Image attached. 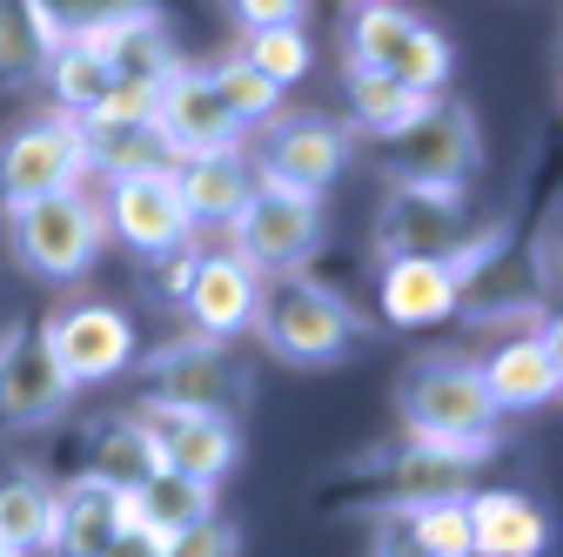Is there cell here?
<instances>
[{
    "label": "cell",
    "instance_id": "6da1fadb",
    "mask_svg": "<svg viewBox=\"0 0 563 557\" xmlns=\"http://www.w3.org/2000/svg\"><path fill=\"white\" fill-rule=\"evenodd\" d=\"M396 409H402V430L409 444H443L463 457H489L497 450V403H489L476 363L463 357H422L402 370L396 383Z\"/></svg>",
    "mask_w": 563,
    "mask_h": 557
},
{
    "label": "cell",
    "instance_id": "7a4b0ae2",
    "mask_svg": "<svg viewBox=\"0 0 563 557\" xmlns=\"http://www.w3.org/2000/svg\"><path fill=\"white\" fill-rule=\"evenodd\" d=\"M268 350L282 363L296 370H329L342 363V350L356 342V316H349L342 296H329L322 283H309V275H275V283L255 296V323H249Z\"/></svg>",
    "mask_w": 563,
    "mask_h": 557
},
{
    "label": "cell",
    "instance_id": "3957f363",
    "mask_svg": "<svg viewBox=\"0 0 563 557\" xmlns=\"http://www.w3.org/2000/svg\"><path fill=\"white\" fill-rule=\"evenodd\" d=\"M101 201L75 188H60V195H41L27 208H8V242L21 255L27 275H41V283H81V275L95 269L101 255Z\"/></svg>",
    "mask_w": 563,
    "mask_h": 557
},
{
    "label": "cell",
    "instance_id": "277c9868",
    "mask_svg": "<svg viewBox=\"0 0 563 557\" xmlns=\"http://www.w3.org/2000/svg\"><path fill=\"white\" fill-rule=\"evenodd\" d=\"M349 67L389 75L409 95H443L456 54H450V41L430 21H416L409 8H396V0H369V8L349 21Z\"/></svg>",
    "mask_w": 563,
    "mask_h": 557
},
{
    "label": "cell",
    "instance_id": "5b68a950",
    "mask_svg": "<svg viewBox=\"0 0 563 557\" xmlns=\"http://www.w3.org/2000/svg\"><path fill=\"white\" fill-rule=\"evenodd\" d=\"M389 142V175L396 182H430V188H463L483 162V142H476V114L450 95H430Z\"/></svg>",
    "mask_w": 563,
    "mask_h": 557
},
{
    "label": "cell",
    "instance_id": "8992f818",
    "mask_svg": "<svg viewBox=\"0 0 563 557\" xmlns=\"http://www.w3.org/2000/svg\"><path fill=\"white\" fill-rule=\"evenodd\" d=\"M141 383H148V403H162V409L235 416V409L249 403V370H242V357H229L222 342H208V336L162 342L155 357H141Z\"/></svg>",
    "mask_w": 563,
    "mask_h": 557
},
{
    "label": "cell",
    "instance_id": "52a82bcc",
    "mask_svg": "<svg viewBox=\"0 0 563 557\" xmlns=\"http://www.w3.org/2000/svg\"><path fill=\"white\" fill-rule=\"evenodd\" d=\"M229 236H235L229 255L249 262L255 275H296L316 255V242H322V208H316V195L255 182V195L242 201V216L229 222Z\"/></svg>",
    "mask_w": 563,
    "mask_h": 557
},
{
    "label": "cell",
    "instance_id": "ba28073f",
    "mask_svg": "<svg viewBox=\"0 0 563 557\" xmlns=\"http://www.w3.org/2000/svg\"><path fill=\"white\" fill-rule=\"evenodd\" d=\"M88 175V142L75 114H41L0 142V208H27L41 195H60Z\"/></svg>",
    "mask_w": 563,
    "mask_h": 557
},
{
    "label": "cell",
    "instance_id": "9c48e42d",
    "mask_svg": "<svg viewBox=\"0 0 563 557\" xmlns=\"http://www.w3.org/2000/svg\"><path fill=\"white\" fill-rule=\"evenodd\" d=\"M463 236H470V208H463V188L396 182V195L376 208V255H383V262H402V255L443 262V255H450Z\"/></svg>",
    "mask_w": 563,
    "mask_h": 557
},
{
    "label": "cell",
    "instance_id": "30bf717a",
    "mask_svg": "<svg viewBox=\"0 0 563 557\" xmlns=\"http://www.w3.org/2000/svg\"><path fill=\"white\" fill-rule=\"evenodd\" d=\"M41 342H47V357L60 363L67 383H108L121 376L141 350H134V323L114 309V303H67L41 323Z\"/></svg>",
    "mask_w": 563,
    "mask_h": 557
},
{
    "label": "cell",
    "instance_id": "8fae6325",
    "mask_svg": "<svg viewBox=\"0 0 563 557\" xmlns=\"http://www.w3.org/2000/svg\"><path fill=\"white\" fill-rule=\"evenodd\" d=\"M155 134H162L168 162H201V155L242 149V128L222 108L216 81H208V67H175V75L155 88Z\"/></svg>",
    "mask_w": 563,
    "mask_h": 557
},
{
    "label": "cell",
    "instance_id": "7c38bea8",
    "mask_svg": "<svg viewBox=\"0 0 563 557\" xmlns=\"http://www.w3.org/2000/svg\"><path fill=\"white\" fill-rule=\"evenodd\" d=\"M249 168H255V182H268V188L322 195V188L349 168V128L329 121V114H282Z\"/></svg>",
    "mask_w": 563,
    "mask_h": 557
},
{
    "label": "cell",
    "instance_id": "4fadbf2b",
    "mask_svg": "<svg viewBox=\"0 0 563 557\" xmlns=\"http://www.w3.org/2000/svg\"><path fill=\"white\" fill-rule=\"evenodd\" d=\"M101 222H108V236H121L134 255H148V262L175 255V249L195 236L188 208H181V195H175V168L108 182V208H101Z\"/></svg>",
    "mask_w": 563,
    "mask_h": 557
},
{
    "label": "cell",
    "instance_id": "5bb4252c",
    "mask_svg": "<svg viewBox=\"0 0 563 557\" xmlns=\"http://www.w3.org/2000/svg\"><path fill=\"white\" fill-rule=\"evenodd\" d=\"M67 396H75V383H67L60 363L47 357L41 323L0 329V424H8V430L47 424V416L67 409Z\"/></svg>",
    "mask_w": 563,
    "mask_h": 557
},
{
    "label": "cell",
    "instance_id": "9a60e30c",
    "mask_svg": "<svg viewBox=\"0 0 563 557\" xmlns=\"http://www.w3.org/2000/svg\"><path fill=\"white\" fill-rule=\"evenodd\" d=\"M148 424L155 450H162V470H181V477H201V483H222L242 457V430L235 416H201V409H162V403H141L134 409Z\"/></svg>",
    "mask_w": 563,
    "mask_h": 557
},
{
    "label": "cell",
    "instance_id": "2e32d148",
    "mask_svg": "<svg viewBox=\"0 0 563 557\" xmlns=\"http://www.w3.org/2000/svg\"><path fill=\"white\" fill-rule=\"evenodd\" d=\"M75 47H88L101 67H108V81H141V88H162L175 75V41L162 28L155 8H134L121 21H101V28H81V34H67Z\"/></svg>",
    "mask_w": 563,
    "mask_h": 557
},
{
    "label": "cell",
    "instance_id": "e0dca14e",
    "mask_svg": "<svg viewBox=\"0 0 563 557\" xmlns=\"http://www.w3.org/2000/svg\"><path fill=\"white\" fill-rule=\"evenodd\" d=\"M255 296H262V275H255L249 262H235V255H195L188 290H181L175 303L188 309L195 336L229 342V336H242V329L255 323Z\"/></svg>",
    "mask_w": 563,
    "mask_h": 557
},
{
    "label": "cell",
    "instance_id": "ac0fdd59",
    "mask_svg": "<svg viewBox=\"0 0 563 557\" xmlns=\"http://www.w3.org/2000/svg\"><path fill=\"white\" fill-rule=\"evenodd\" d=\"M476 376L497 409H543L563 390V342H556V329H523L497 357H483Z\"/></svg>",
    "mask_w": 563,
    "mask_h": 557
},
{
    "label": "cell",
    "instance_id": "d6986e66",
    "mask_svg": "<svg viewBox=\"0 0 563 557\" xmlns=\"http://www.w3.org/2000/svg\"><path fill=\"white\" fill-rule=\"evenodd\" d=\"M463 511H470L476 557H543L550 544V524L523 491H470Z\"/></svg>",
    "mask_w": 563,
    "mask_h": 557
},
{
    "label": "cell",
    "instance_id": "ffe728a7",
    "mask_svg": "<svg viewBox=\"0 0 563 557\" xmlns=\"http://www.w3.org/2000/svg\"><path fill=\"white\" fill-rule=\"evenodd\" d=\"M376 296H383V316L396 329H430V323L456 316V275H450V262L402 255V262H383Z\"/></svg>",
    "mask_w": 563,
    "mask_h": 557
},
{
    "label": "cell",
    "instance_id": "44dd1931",
    "mask_svg": "<svg viewBox=\"0 0 563 557\" xmlns=\"http://www.w3.org/2000/svg\"><path fill=\"white\" fill-rule=\"evenodd\" d=\"M175 195H181V208H188L195 229H208V222L229 229V222L242 216V201L255 195V168H249L242 149L201 155V162H175Z\"/></svg>",
    "mask_w": 563,
    "mask_h": 557
},
{
    "label": "cell",
    "instance_id": "7402d4cb",
    "mask_svg": "<svg viewBox=\"0 0 563 557\" xmlns=\"http://www.w3.org/2000/svg\"><path fill=\"white\" fill-rule=\"evenodd\" d=\"M121 524H128V498L95 477H75L67 491H54V557H101Z\"/></svg>",
    "mask_w": 563,
    "mask_h": 557
},
{
    "label": "cell",
    "instance_id": "603a6c76",
    "mask_svg": "<svg viewBox=\"0 0 563 557\" xmlns=\"http://www.w3.org/2000/svg\"><path fill=\"white\" fill-rule=\"evenodd\" d=\"M128 498V524L141 531H155V537H175L201 517H216V483H201V477H181V470H155V477H141Z\"/></svg>",
    "mask_w": 563,
    "mask_h": 557
},
{
    "label": "cell",
    "instance_id": "cb8c5ba5",
    "mask_svg": "<svg viewBox=\"0 0 563 557\" xmlns=\"http://www.w3.org/2000/svg\"><path fill=\"white\" fill-rule=\"evenodd\" d=\"M155 470H162V450H155L148 424H141L134 409L101 416V424L88 430V470H81V477L108 483V491H134V483L155 477Z\"/></svg>",
    "mask_w": 563,
    "mask_h": 557
},
{
    "label": "cell",
    "instance_id": "d4e9b609",
    "mask_svg": "<svg viewBox=\"0 0 563 557\" xmlns=\"http://www.w3.org/2000/svg\"><path fill=\"white\" fill-rule=\"evenodd\" d=\"M476 463H483V457H463V450H443V444H409V450L389 463L396 504L416 511V504H456V498H470Z\"/></svg>",
    "mask_w": 563,
    "mask_h": 557
},
{
    "label": "cell",
    "instance_id": "484cf974",
    "mask_svg": "<svg viewBox=\"0 0 563 557\" xmlns=\"http://www.w3.org/2000/svg\"><path fill=\"white\" fill-rule=\"evenodd\" d=\"M81 142H88V168H101L108 182H128V175H155V168H175L155 121H81Z\"/></svg>",
    "mask_w": 563,
    "mask_h": 557
},
{
    "label": "cell",
    "instance_id": "4316f807",
    "mask_svg": "<svg viewBox=\"0 0 563 557\" xmlns=\"http://www.w3.org/2000/svg\"><path fill=\"white\" fill-rule=\"evenodd\" d=\"M0 544L8 550H54V491L41 477H8L0 483Z\"/></svg>",
    "mask_w": 563,
    "mask_h": 557
},
{
    "label": "cell",
    "instance_id": "83f0119b",
    "mask_svg": "<svg viewBox=\"0 0 563 557\" xmlns=\"http://www.w3.org/2000/svg\"><path fill=\"white\" fill-rule=\"evenodd\" d=\"M208 81H216L222 108L235 114V128H262V121H275V108H282V88H275L268 75H255L242 54H222L216 67H208Z\"/></svg>",
    "mask_w": 563,
    "mask_h": 557
},
{
    "label": "cell",
    "instance_id": "f1b7e54d",
    "mask_svg": "<svg viewBox=\"0 0 563 557\" xmlns=\"http://www.w3.org/2000/svg\"><path fill=\"white\" fill-rule=\"evenodd\" d=\"M41 75H47V88H54L60 114H75V121H81V114L101 101V88H108V67H101L88 47H75V41H60V47L47 54Z\"/></svg>",
    "mask_w": 563,
    "mask_h": 557
},
{
    "label": "cell",
    "instance_id": "f546056e",
    "mask_svg": "<svg viewBox=\"0 0 563 557\" xmlns=\"http://www.w3.org/2000/svg\"><path fill=\"white\" fill-rule=\"evenodd\" d=\"M255 75H268L275 88H296L302 75H309V34L302 28H255V34H242V47H235Z\"/></svg>",
    "mask_w": 563,
    "mask_h": 557
},
{
    "label": "cell",
    "instance_id": "4dcf8cb0",
    "mask_svg": "<svg viewBox=\"0 0 563 557\" xmlns=\"http://www.w3.org/2000/svg\"><path fill=\"white\" fill-rule=\"evenodd\" d=\"M430 95H409V88H396L389 75H369V67H349V108H356V121L369 128V134H396Z\"/></svg>",
    "mask_w": 563,
    "mask_h": 557
},
{
    "label": "cell",
    "instance_id": "1f68e13d",
    "mask_svg": "<svg viewBox=\"0 0 563 557\" xmlns=\"http://www.w3.org/2000/svg\"><path fill=\"white\" fill-rule=\"evenodd\" d=\"M47 67V47L21 0H0V88H34Z\"/></svg>",
    "mask_w": 563,
    "mask_h": 557
},
{
    "label": "cell",
    "instance_id": "d6a6232c",
    "mask_svg": "<svg viewBox=\"0 0 563 557\" xmlns=\"http://www.w3.org/2000/svg\"><path fill=\"white\" fill-rule=\"evenodd\" d=\"M409 531H416V544L430 550V557H476L463 498H456V504H416V511H409Z\"/></svg>",
    "mask_w": 563,
    "mask_h": 557
},
{
    "label": "cell",
    "instance_id": "836d02e7",
    "mask_svg": "<svg viewBox=\"0 0 563 557\" xmlns=\"http://www.w3.org/2000/svg\"><path fill=\"white\" fill-rule=\"evenodd\" d=\"M162 557H242V531L222 517H201V524L162 537Z\"/></svg>",
    "mask_w": 563,
    "mask_h": 557
},
{
    "label": "cell",
    "instance_id": "e575fe53",
    "mask_svg": "<svg viewBox=\"0 0 563 557\" xmlns=\"http://www.w3.org/2000/svg\"><path fill=\"white\" fill-rule=\"evenodd\" d=\"M81 121H155V88H141V81H108L101 101H95Z\"/></svg>",
    "mask_w": 563,
    "mask_h": 557
},
{
    "label": "cell",
    "instance_id": "d590c367",
    "mask_svg": "<svg viewBox=\"0 0 563 557\" xmlns=\"http://www.w3.org/2000/svg\"><path fill=\"white\" fill-rule=\"evenodd\" d=\"M229 14H235L242 34H255V28H302L309 0H229Z\"/></svg>",
    "mask_w": 563,
    "mask_h": 557
},
{
    "label": "cell",
    "instance_id": "8d00e7d4",
    "mask_svg": "<svg viewBox=\"0 0 563 557\" xmlns=\"http://www.w3.org/2000/svg\"><path fill=\"white\" fill-rule=\"evenodd\" d=\"M47 8H54V21L67 34H81V28H101V21H121L134 8H148V0H47Z\"/></svg>",
    "mask_w": 563,
    "mask_h": 557
},
{
    "label": "cell",
    "instance_id": "74e56055",
    "mask_svg": "<svg viewBox=\"0 0 563 557\" xmlns=\"http://www.w3.org/2000/svg\"><path fill=\"white\" fill-rule=\"evenodd\" d=\"M376 557H430V550L416 544V531H409V511H402V504L376 511Z\"/></svg>",
    "mask_w": 563,
    "mask_h": 557
},
{
    "label": "cell",
    "instance_id": "f35d334b",
    "mask_svg": "<svg viewBox=\"0 0 563 557\" xmlns=\"http://www.w3.org/2000/svg\"><path fill=\"white\" fill-rule=\"evenodd\" d=\"M101 557H162V537H155V531H141V524H121V531L108 537Z\"/></svg>",
    "mask_w": 563,
    "mask_h": 557
},
{
    "label": "cell",
    "instance_id": "ab89813d",
    "mask_svg": "<svg viewBox=\"0 0 563 557\" xmlns=\"http://www.w3.org/2000/svg\"><path fill=\"white\" fill-rule=\"evenodd\" d=\"M0 557H21V550H8V544H0Z\"/></svg>",
    "mask_w": 563,
    "mask_h": 557
},
{
    "label": "cell",
    "instance_id": "60d3db41",
    "mask_svg": "<svg viewBox=\"0 0 563 557\" xmlns=\"http://www.w3.org/2000/svg\"><path fill=\"white\" fill-rule=\"evenodd\" d=\"M363 8H369V0H363Z\"/></svg>",
    "mask_w": 563,
    "mask_h": 557
}]
</instances>
